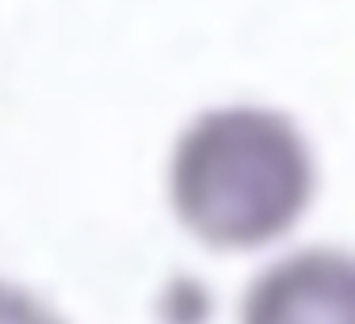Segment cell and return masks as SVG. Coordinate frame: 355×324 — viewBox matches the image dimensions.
<instances>
[{
  "mask_svg": "<svg viewBox=\"0 0 355 324\" xmlns=\"http://www.w3.org/2000/svg\"><path fill=\"white\" fill-rule=\"evenodd\" d=\"M241 324H355V271L340 248H302L252 278Z\"/></svg>",
  "mask_w": 355,
  "mask_h": 324,
  "instance_id": "2",
  "label": "cell"
},
{
  "mask_svg": "<svg viewBox=\"0 0 355 324\" xmlns=\"http://www.w3.org/2000/svg\"><path fill=\"white\" fill-rule=\"evenodd\" d=\"M317 187L306 134L260 103L207 107L168 153V206L199 244L248 252L291 233Z\"/></svg>",
  "mask_w": 355,
  "mask_h": 324,
  "instance_id": "1",
  "label": "cell"
},
{
  "mask_svg": "<svg viewBox=\"0 0 355 324\" xmlns=\"http://www.w3.org/2000/svg\"><path fill=\"white\" fill-rule=\"evenodd\" d=\"M0 324H69L42 298L12 282H0Z\"/></svg>",
  "mask_w": 355,
  "mask_h": 324,
  "instance_id": "3",
  "label": "cell"
}]
</instances>
